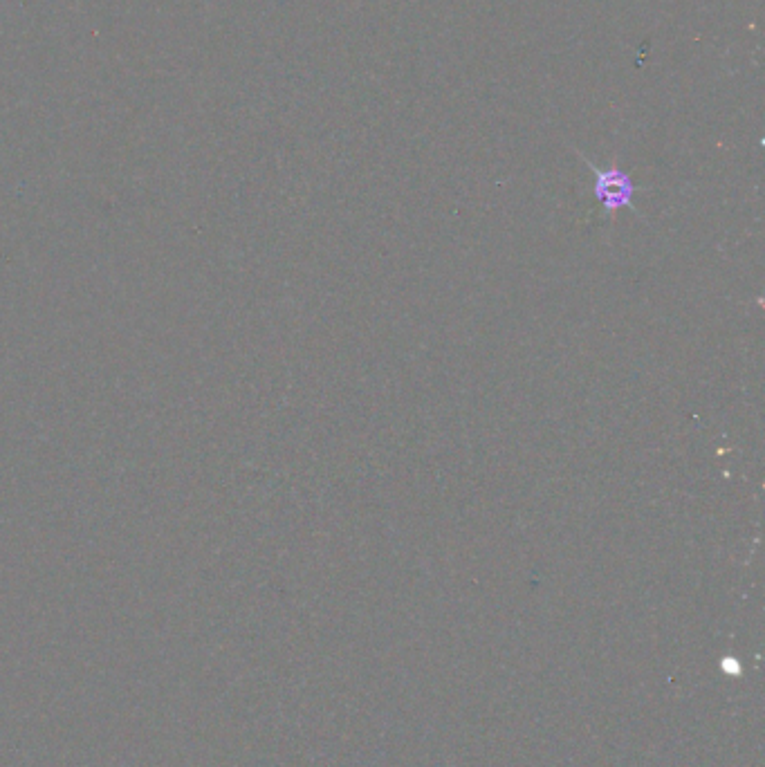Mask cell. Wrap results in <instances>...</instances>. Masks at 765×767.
Instances as JSON below:
<instances>
[{"instance_id": "cell-1", "label": "cell", "mask_w": 765, "mask_h": 767, "mask_svg": "<svg viewBox=\"0 0 765 767\" xmlns=\"http://www.w3.org/2000/svg\"><path fill=\"white\" fill-rule=\"evenodd\" d=\"M584 162L591 166L595 173V198L599 200V205L604 207L608 216L617 209H633V196H635V184L631 180V175L617 169V166H611V169H597L593 162H588L584 157Z\"/></svg>"}]
</instances>
